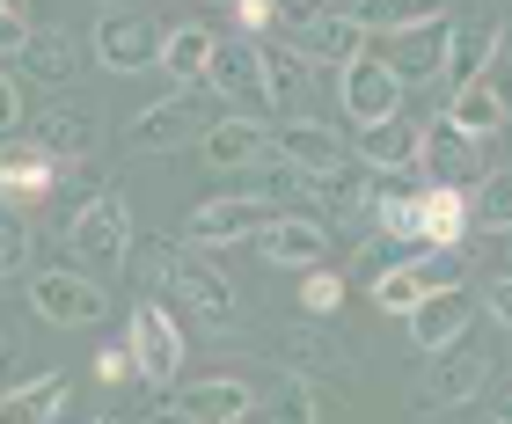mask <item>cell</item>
<instances>
[{
    "instance_id": "22",
    "label": "cell",
    "mask_w": 512,
    "mask_h": 424,
    "mask_svg": "<svg viewBox=\"0 0 512 424\" xmlns=\"http://www.w3.org/2000/svg\"><path fill=\"white\" fill-rule=\"evenodd\" d=\"M278 359H286L300 381H308V373H352V344L330 337L322 322H293V329H278Z\"/></svg>"
},
{
    "instance_id": "18",
    "label": "cell",
    "mask_w": 512,
    "mask_h": 424,
    "mask_svg": "<svg viewBox=\"0 0 512 424\" xmlns=\"http://www.w3.org/2000/svg\"><path fill=\"white\" fill-rule=\"evenodd\" d=\"M256 242H264V256H271V264H286V271L330 264V227H322L315 212H286V220H271Z\"/></svg>"
},
{
    "instance_id": "13",
    "label": "cell",
    "mask_w": 512,
    "mask_h": 424,
    "mask_svg": "<svg viewBox=\"0 0 512 424\" xmlns=\"http://www.w3.org/2000/svg\"><path fill=\"white\" fill-rule=\"evenodd\" d=\"M264 52V110L278 125H293V117H315V66L293 52V44H256Z\"/></svg>"
},
{
    "instance_id": "7",
    "label": "cell",
    "mask_w": 512,
    "mask_h": 424,
    "mask_svg": "<svg viewBox=\"0 0 512 424\" xmlns=\"http://www.w3.org/2000/svg\"><path fill=\"white\" fill-rule=\"evenodd\" d=\"M30 308L52 329H96L110 300H103L96 278H81L74 264H66V271H30Z\"/></svg>"
},
{
    "instance_id": "24",
    "label": "cell",
    "mask_w": 512,
    "mask_h": 424,
    "mask_svg": "<svg viewBox=\"0 0 512 424\" xmlns=\"http://www.w3.org/2000/svg\"><path fill=\"white\" fill-rule=\"evenodd\" d=\"M220 37L205 30V22H176V30H161V74H169L176 88H205V66H213Z\"/></svg>"
},
{
    "instance_id": "15",
    "label": "cell",
    "mask_w": 512,
    "mask_h": 424,
    "mask_svg": "<svg viewBox=\"0 0 512 424\" xmlns=\"http://www.w3.org/2000/svg\"><path fill=\"white\" fill-rule=\"evenodd\" d=\"M205 88L213 96H227L235 110H264V52H256L249 37H227L220 52H213V66H205Z\"/></svg>"
},
{
    "instance_id": "21",
    "label": "cell",
    "mask_w": 512,
    "mask_h": 424,
    "mask_svg": "<svg viewBox=\"0 0 512 424\" xmlns=\"http://www.w3.org/2000/svg\"><path fill=\"white\" fill-rule=\"evenodd\" d=\"M417 132H425V125H410V117L366 125V132L352 139V161H359L366 176H403V169H417Z\"/></svg>"
},
{
    "instance_id": "45",
    "label": "cell",
    "mask_w": 512,
    "mask_h": 424,
    "mask_svg": "<svg viewBox=\"0 0 512 424\" xmlns=\"http://www.w3.org/2000/svg\"><path fill=\"white\" fill-rule=\"evenodd\" d=\"M22 44H30V22H22V15H8V8H0V59H15V52H22Z\"/></svg>"
},
{
    "instance_id": "40",
    "label": "cell",
    "mask_w": 512,
    "mask_h": 424,
    "mask_svg": "<svg viewBox=\"0 0 512 424\" xmlns=\"http://www.w3.org/2000/svg\"><path fill=\"white\" fill-rule=\"evenodd\" d=\"M96 381H103V388H125V381H132V351H125V344H103V351H96Z\"/></svg>"
},
{
    "instance_id": "34",
    "label": "cell",
    "mask_w": 512,
    "mask_h": 424,
    "mask_svg": "<svg viewBox=\"0 0 512 424\" xmlns=\"http://www.w3.org/2000/svg\"><path fill=\"white\" fill-rule=\"evenodd\" d=\"M469 205H476V227H491V234H512V161L505 169H491L469 191Z\"/></svg>"
},
{
    "instance_id": "37",
    "label": "cell",
    "mask_w": 512,
    "mask_h": 424,
    "mask_svg": "<svg viewBox=\"0 0 512 424\" xmlns=\"http://www.w3.org/2000/svg\"><path fill=\"white\" fill-rule=\"evenodd\" d=\"M249 176H256V198H293V191H308V176H300L286 154H271V147L256 154V169H249Z\"/></svg>"
},
{
    "instance_id": "36",
    "label": "cell",
    "mask_w": 512,
    "mask_h": 424,
    "mask_svg": "<svg viewBox=\"0 0 512 424\" xmlns=\"http://www.w3.org/2000/svg\"><path fill=\"white\" fill-rule=\"evenodd\" d=\"M30 271V220L15 205H0V278H22Z\"/></svg>"
},
{
    "instance_id": "46",
    "label": "cell",
    "mask_w": 512,
    "mask_h": 424,
    "mask_svg": "<svg viewBox=\"0 0 512 424\" xmlns=\"http://www.w3.org/2000/svg\"><path fill=\"white\" fill-rule=\"evenodd\" d=\"M491 424H512V373L491 381Z\"/></svg>"
},
{
    "instance_id": "26",
    "label": "cell",
    "mask_w": 512,
    "mask_h": 424,
    "mask_svg": "<svg viewBox=\"0 0 512 424\" xmlns=\"http://www.w3.org/2000/svg\"><path fill=\"white\" fill-rule=\"evenodd\" d=\"M476 227V205L469 191H425V205H417V242L432 249H461V234Z\"/></svg>"
},
{
    "instance_id": "16",
    "label": "cell",
    "mask_w": 512,
    "mask_h": 424,
    "mask_svg": "<svg viewBox=\"0 0 512 424\" xmlns=\"http://www.w3.org/2000/svg\"><path fill=\"white\" fill-rule=\"evenodd\" d=\"M249 410H256V388L242 381V373H213V381H198V388L176 395L183 424H249Z\"/></svg>"
},
{
    "instance_id": "48",
    "label": "cell",
    "mask_w": 512,
    "mask_h": 424,
    "mask_svg": "<svg viewBox=\"0 0 512 424\" xmlns=\"http://www.w3.org/2000/svg\"><path fill=\"white\" fill-rule=\"evenodd\" d=\"M103 8H132V0H103Z\"/></svg>"
},
{
    "instance_id": "17",
    "label": "cell",
    "mask_w": 512,
    "mask_h": 424,
    "mask_svg": "<svg viewBox=\"0 0 512 424\" xmlns=\"http://www.w3.org/2000/svg\"><path fill=\"white\" fill-rule=\"evenodd\" d=\"M293 52L308 59V66H330V74H344L352 59H366V30H359V15H315L308 30H293Z\"/></svg>"
},
{
    "instance_id": "31",
    "label": "cell",
    "mask_w": 512,
    "mask_h": 424,
    "mask_svg": "<svg viewBox=\"0 0 512 424\" xmlns=\"http://www.w3.org/2000/svg\"><path fill=\"white\" fill-rule=\"evenodd\" d=\"M447 117H454V125L469 132V139H491V132H505V125H512V110H505V103H498L483 81L454 88V96H447Z\"/></svg>"
},
{
    "instance_id": "14",
    "label": "cell",
    "mask_w": 512,
    "mask_h": 424,
    "mask_svg": "<svg viewBox=\"0 0 512 424\" xmlns=\"http://www.w3.org/2000/svg\"><path fill=\"white\" fill-rule=\"evenodd\" d=\"M52 183H59V161L37 147V139H8L0 147V205H44L52 198Z\"/></svg>"
},
{
    "instance_id": "25",
    "label": "cell",
    "mask_w": 512,
    "mask_h": 424,
    "mask_svg": "<svg viewBox=\"0 0 512 424\" xmlns=\"http://www.w3.org/2000/svg\"><path fill=\"white\" fill-rule=\"evenodd\" d=\"M30 139H37L52 161H88V154H96V110H88V103H81V110H74V103H66V110H44L37 125H30Z\"/></svg>"
},
{
    "instance_id": "32",
    "label": "cell",
    "mask_w": 512,
    "mask_h": 424,
    "mask_svg": "<svg viewBox=\"0 0 512 424\" xmlns=\"http://www.w3.org/2000/svg\"><path fill=\"white\" fill-rule=\"evenodd\" d=\"M447 30H454V22H425V30H410L403 59H388L395 74H403V88H410V81H439V59H447Z\"/></svg>"
},
{
    "instance_id": "10",
    "label": "cell",
    "mask_w": 512,
    "mask_h": 424,
    "mask_svg": "<svg viewBox=\"0 0 512 424\" xmlns=\"http://www.w3.org/2000/svg\"><path fill=\"white\" fill-rule=\"evenodd\" d=\"M271 154H286L300 176H337V169H352V139L330 132L322 117H293V125H271Z\"/></svg>"
},
{
    "instance_id": "20",
    "label": "cell",
    "mask_w": 512,
    "mask_h": 424,
    "mask_svg": "<svg viewBox=\"0 0 512 424\" xmlns=\"http://www.w3.org/2000/svg\"><path fill=\"white\" fill-rule=\"evenodd\" d=\"M198 154H205V169H220V176L256 169V154H264V125H256L249 110H227V117H213V125H205Z\"/></svg>"
},
{
    "instance_id": "4",
    "label": "cell",
    "mask_w": 512,
    "mask_h": 424,
    "mask_svg": "<svg viewBox=\"0 0 512 424\" xmlns=\"http://www.w3.org/2000/svg\"><path fill=\"white\" fill-rule=\"evenodd\" d=\"M417 176H425V191H476L483 183V139H469L454 117H432L417 132Z\"/></svg>"
},
{
    "instance_id": "6",
    "label": "cell",
    "mask_w": 512,
    "mask_h": 424,
    "mask_svg": "<svg viewBox=\"0 0 512 424\" xmlns=\"http://www.w3.org/2000/svg\"><path fill=\"white\" fill-rule=\"evenodd\" d=\"M483 388H491V359L469 351V344H454V351H432V366L417 373L410 403L417 410H461V403H476Z\"/></svg>"
},
{
    "instance_id": "27",
    "label": "cell",
    "mask_w": 512,
    "mask_h": 424,
    "mask_svg": "<svg viewBox=\"0 0 512 424\" xmlns=\"http://www.w3.org/2000/svg\"><path fill=\"white\" fill-rule=\"evenodd\" d=\"M66 410V373H30L22 388L0 395V424H59Z\"/></svg>"
},
{
    "instance_id": "29",
    "label": "cell",
    "mask_w": 512,
    "mask_h": 424,
    "mask_svg": "<svg viewBox=\"0 0 512 424\" xmlns=\"http://www.w3.org/2000/svg\"><path fill=\"white\" fill-rule=\"evenodd\" d=\"M308 191L322 198V212L344 227H374V176H352V169H337V176H315Z\"/></svg>"
},
{
    "instance_id": "43",
    "label": "cell",
    "mask_w": 512,
    "mask_h": 424,
    "mask_svg": "<svg viewBox=\"0 0 512 424\" xmlns=\"http://www.w3.org/2000/svg\"><path fill=\"white\" fill-rule=\"evenodd\" d=\"M278 8V22H293V30H308L315 15H330V0H271Z\"/></svg>"
},
{
    "instance_id": "39",
    "label": "cell",
    "mask_w": 512,
    "mask_h": 424,
    "mask_svg": "<svg viewBox=\"0 0 512 424\" xmlns=\"http://www.w3.org/2000/svg\"><path fill=\"white\" fill-rule=\"evenodd\" d=\"M132 256H139V271H169V256H176V242H169V234H132Z\"/></svg>"
},
{
    "instance_id": "42",
    "label": "cell",
    "mask_w": 512,
    "mask_h": 424,
    "mask_svg": "<svg viewBox=\"0 0 512 424\" xmlns=\"http://www.w3.org/2000/svg\"><path fill=\"white\" fill-rule=\"evenodd\" d=\"M235 15H242V30H249V44H256V37H264L271 22H278V8H271V0H235Z\"/></svg>"
},
{
    "instance_id": "35",
    "label": "cell",
    "mask_w": 512,
    "mask_h": 424,
    "mask_svg": "<svg viewBox=\"0 0 512 424\" xmlns=\"http://www.w3.org/2000/svg\"><path fill=\"white\" fill-rule=\"evenodd\" d=\"M337 300H344V278H337L330 264H315L308 278H300V315H308V322H330Z\"/></svg>"
},
{
    "instance_id": "5",
    "label": "cell",
    "mask_w": 512,
    "mask_h": 424,
    "mask_svg": "<svg viewBox=\"0 0 512 424\" xmlns=\"http://www.w3.org/2000/svg\"><path fill=\"white\" fill-rule=\"evenodd\" d=\"M264 227H271V198L220 191V198L191 205V220H183V249H235V242H249V234H264Z\"/></svg>"
},
{
    "instance_id": "47",
    "label": "cell",
    "mask_w": 512,
    "mask_h": 424,
    "mask_svg": "<svg viewBox=\"0 0 512 424\" xmlns=\"http://www.w3.org/2000/svg\"><path fill=\"white\" fill-rule=\"evenodd\" d=\"M0 8H8V15H22V8H30V0H0Z\"/></svg>"
},
{
    "instance_id": "11",
    "label": "cell",
    "mask_w": 512,
    "mask_h": 424,
    "mask_svg": "<svg viewBox=\"0 0 512 424\" xmlns=\"http://www.w3.org/2000/svg\"><path fill=\"white\" fill-rule=\"evenodd\" d=\"M125 139H132V154H183V147H198V139H205L198 103H191V96H161V103H147V110H132Z\"/></svg>"
},
{
    "instance_id": "1",
    "label": "cell",
    "mask_w": 512,
    "mask_h": 424,
    "mask_svg": "<svg viewBox=\"0 0 512 424\" xmlns=\"http://www.w3.org/2000/svg\"><path fill=\"white\" fill-rule=\"evenodd\" d=\"M66 249H74V271L96 278V286H110L125 264H132V212L118 191H96L88 205L66 212Z\"/></svg>"
},
{
    "instance_id": "12",
    "label": "cell",
    "mask_w": 512,
    "mask_h": 424,
    "mask_svg": "<svg viewBox=\"0 0 512 424\" xmlns=\"http://www.w3.org/2000/svg\"><path fill=\"white\" fill-rule=\"evenodd\" d=\"M96 59L110 66V74L161 66V30H154V15H139V8H110V15L96 22Z\"/></svg>"
},
{
    "instance_id": "19",
    "label": "cell",
    "mask_w": 512,
    "mask_h": 424,
    "mask_svg": "<svg viewBox=\"0 0 512 424\" xmlns=\"http://www.w3.org/2000/svg\"><path fill=\"white\" fill-rule=\"evenodd\" d=\"M403 322H410V344H417V351H425V359H432V351H454L461 337H469L476 308H469V293L454 286V293H432L425 308H410Z\"/></svg>"
},
{
    "instance_id": "8",
    "label": "cell",
    "mask_w": 512,
    "mask_h": 424,
    "mask_svg": "<svg viewBox=\"0 0 512 424\" xmlns=\"http://www.w3.org/2000/svg\"><path fill=\"white\" fill-rule=\"evenodd\" d=\"M337 96H344V117L366 132V125H388V117H403V96H410V88H403V74H395L388 59L366 52V59H352V66L337 74Z\"/></svg>"
},
{
    "instance_id": "44",
    "label": "cell",
    "mask_w": 512,
    "mask_h": 424,
    "mask_svg": "<svg viewBox=\"0 0 512 424\" xmlns=\"http://www.w3.org/2000/svg\"><path fill=\"white\" fill-rule=\"evenodd\" d=\"M15 125H22V81L0 74V132H15Z\"/></svg>"
},
{
    "instance_id": "41",
    "label": "cell",
    "mask_w": 512,
    "mask_h": 424,
    "mask_svg": "<svg viewBox=\"0 0 512 424\" xmlns=\"http://www.w3.org/2000/svg\"><path fill=\"white\" fill-rule=\"evenodd\" d=\"M483 308H491V322H498V329H512V271L483 286Z\"/></svg>"
},
{
    "instance_id": "49",
    "label": "cell",
    "mask_w": 512,
    "mask_h": 424,
    "mask_svg": "<svg viewBox=\"0 0 512 424\" xmlns=\"http://www.w3.org/2000/svg\"><path fill=\"white\" fill-rule=\"evenodd\" d=\"M88 424H118V417H88Z\"/></svg>"
},
{
    "instance_id": "28",
    "label": "cell",
    "mask_w": 512,
    "mask_h": 424,
    "mask_svg": "<svg viewBox=\"0 0 512 424\" xmlns=\"http://www.w3.org/2000/svg\"><path fill=\"white\" fill-rule=\"evenodd\" d=\"M491 37L498 30H476V22H454L447 30V59H439V88H469V81H483V66H491Z\"/></svg>"
},
{
    "instance_id": "33",
    "label": "cell",
    "mask_w": 512,
    "mask_h": 424,
    "mask_svg": "<svg viewBox=\"0 0 512 424\" xmlns=\"http://www.w3.org/2000/svg\"><path fill=\"white\" fill-rule=\"evenodd\" d=\"M249 417H256V424H315V417H322V403H315V388L293 373V381H278V388H271Z\"/></svg>"
},
{
    "instance_id": "30",
    "label": "cell",
    "mask_w": 512,
    "mask_h": 424,
    "mask_svg": "<svg viewBox=\"0 0 512 424\" xmlns=\"http://www.w3.org/2000/svg\"><path fill=\"white\" fill-rule=\"evenodd\" d=\"M352 15H359L366 37L374 30L410 37V30H425V22H447V0H352Z\"/></svg>"
},
{
    "instance_id": "2",
    "label": "cell",
    "mask_w": 512,
    "mask_h": 424,
    "mask_svg": "<svg viewBox=\"0 0 512 424\" xmlns=\"http://www.w3.org/2000/svg\"><path fill=\"white\" fill-rule=\"evenodd\" d=\"M454 286H469V249H432V256L410 249L366 286V300H374V315H410L432 293H454Z\"/></svg>"
},
{
    "instance_id": "23",
    "label": "cell",
    "mask_w": 512,
    "mask_h": 424,
    "mask_svg": "<svg viewBox=\"0 0 512 424\" xmlns=\"http://www.w3.org/2000/svg\"><path fill=\"white\" fill-rule=\"evenodd\" d=\"M15 66H22L15 81H37V88H66V81L81 74V52H74V37H66V30H30V44L15 52Z\"/></svg>"
},
{
    "instance_id": "9",
    "label": "cell",
    "mask_w": 512,
    "mask_h": 424,
    "mask_svg": "<svg viewBox=\"0 0 512 424\" xmlns=\"http://www.w3.org/2000/svg\"><path fill=\"white\" fill-rule=\"evenodd\" d=\"M161 286H169L183 308H198L213 329L235 322V286H227V271H220L205 249H176V256H169V271H161Z\"/></svg>"
},
{
    "instance_id": "3",
    "label": "cell",
    "mask_w": 512,
    "mask_h": 424,
    "mask_svg": "<svg viewBox=\"0 0 512 424\" xmlns=\"http://www.w3.org/2000/svg\"><path fill=\"white\" fill-rule=\"evenodd\" d=\"M125 351H132V381L169 388L183 373V322L161 308V300H139L132 322H125Z\"/></svg>"
},
{
    "instance_id": "38",
    "label": "cell",
    "mask_w": 512,
    "mask_h": 424,
    "mask_svg": "<svg viewBox=\"0 0 512 424\" xmlns=\"http://www.w3.org/2000/svg\"><path fill=\"white\" fill-rule=\"evenodd\" d=\"M483 88H491V96L512 110V30H498V37H491V66H483Z\"/></svg>"
}]
</instances>
